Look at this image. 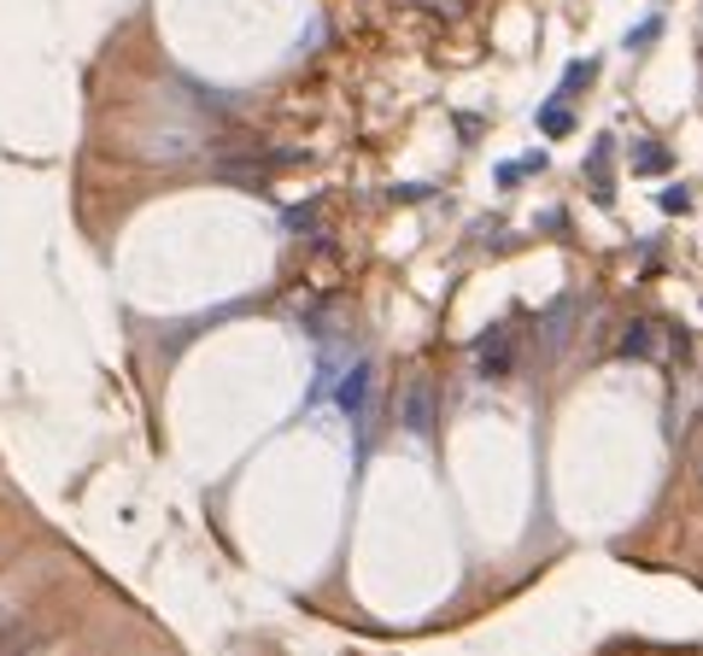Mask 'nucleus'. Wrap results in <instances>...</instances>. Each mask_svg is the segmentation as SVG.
Here are the masks:
<instances>
[{"label": "nucleus", "instance_id": "nucleus-1", "mask_svg": "<svg viewBox=\"0 0 703 656\" xmlns=\"http://www.w3.org/2000/svg\"><path fill=\"white\" fill-rule=\"evenodd\" d=\"M399 422H405L417 440H428V434H434V393H428V387H410V393H405Z\"/></svg>", "mask_w": 703, "mask_h": 656}, {"label": "nucleus", "instance_id": "nucleus-2", "mask_svg": "<svg viewBox=\"0 0 703 656\" xmlns=\"http://www.w3.org/2000/svg\"><path fill=\"white\" fill-rule=\"evenodd\" d=\"M505 369H510V346H505V328H499V335L481 340V376L492 381V376H505Z\"/></svg>", "mask_w": 703, "mask_h": 656}, {"label": "nucleus", "instance_id": "nucleus-3", "mask_svg": "<svg viewBox=\"0 0 703 656\" xmlns=\"http://www.w3.org/2000/svg\"><path fill=\"white\" fill-rule=\"evenodd\" d=\"M364 399H369V363H358L346 376V387H340V404L352 410V417H364Z\"/></svg>", "mask_w": 703, "mask_h": 656}, {"label": "nucleus", "instance_id": "nucleus-4", "mask_svg": "<svg viewBox=\"0 0 703 656\" xmlns=\"http://www.w3.org/2000/svg\"><path fill=\"white\" fill-rule=\"evenodd\" d=\"M633 164H639V171H669V153H663V147H639Z\"/></svg>", "mask_w": 703, "mask_h": 656}, {"label": "nucleus", "instance_id": "nucleus-5", "mask_svg": "<svg viewBox=\"0 0 703 656\" xmlns=\"http://www.w3.org/2000/svg\"><path fill=\"white\" fill-rule=\"evenodd\" d=\"M663 212H692V194L686 188H663Z\"/></svg>", "mask_w": 703, "mask_h": 656}, {"label": "nucleus", "instance_id": "nucleus-6", "mask_svg": "<svg viewBox=\"0 0 703 656\" xmlns=\"http://www.w3.org/2000/svg\"><path fill=\"white\" fill-rule=\"evenodd\" d=\"M540 123H546V135H563L569 130V112H546Z\"/></svg>", "mask_w": 703, "mask_h": 656}, {"label": "nucleus", "instance_id": "nucleus-7", "mask_svg": "<svg viewBox=\"0 0 703 656\" xmlns=\"http://www.w3.org/2000/svg\"><path fill=\"white\" fill-rule=\"evenodd\" d=\"M0 633H7V615H0Z\"/></svg>", "mask_w": 703, "mask_h": 656}, {"label": "nucleus", "instance_id": "nucleus-8", "mask_svg": "<svg viewBox=\"0 0 703 656\" xmlns=\"http://www.w3.org/2000/svg\"><path fill=\"white\" fill-rule=\"evenodd\" d=\"M30 656H35V650H30Z\"/></svg>", "mask_w": 703, "mask_h": 656}]
</instances>
